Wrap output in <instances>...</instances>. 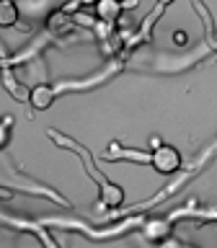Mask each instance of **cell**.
<instances>
[{
    "instance_id": "15",
    "label": "cell",
    "mask_w": 217,
    "mask_h": 248,
    "mask_svg": "<svg viewBox=\"0 0 217 248\" xmlns=\"http://www.w3.org/2000/svg\"><path fill=\"white\" fill-rule=\"evenodd\" d=\"M0 70H3V54H0Z\"/></svg>"
},
{
    "instance_id": "7",
    "label": "cell",
    "mask_w": 217,
    "mask_h": 248,
    "mask_svg": "<svg viewBox=\"0 0 217 248\" xmlns=\"http://www.w3.org/2000/svg\"><path fill=\"white\" fill-rule=\"evenodd\" d=\"M106 160H129V163H142L147 166L150 163V150H137V147H124L122 142H108L106 153H104Z\"/></svg>"
},
{
    "instance_id": "11",
    "label": "cell",
    "mask_w": 217,
    "mask_h": 248,
    "mask_svg": "<svg viewBox=\"0 0 217 248\" xmlns=\"http://www.w3.org/2000/svg\"><path fill=\"white\" fill-rule=\"evenodd\" d=\"M13 124L16 119L11 114L0 116V150H5L8 145H11V137H13Z\"/></svg>"
},
{
    "instance_id": "10",
    "label": "cell",
    "mask_w": 217,
    "mask_h": 248,
    "mask_svg": "<svg viewBox=\"0 0 217 248\" xmlns=\"http://www.w3.org/2000/svg\"><path fill=\"white\" fill-rule=\"evenodd\" d=\"M18 5L13 0H0V29H11V26H18Z\"/></svg>"
},
{
    "instance_id": "5",
    "label": "cell",
    "mask_w": 217,
    "mask_h": 248,
    "mask_svg": "<svg viewBox=\"0 0 217 248\" xmlns=\"http://www.w3.org/2000/svg\"><path fill=\"white\" fill-rule=\"evenodd\" d=\"M75 21L73 16H70L67 11H62V8H57V11H52L49 16H46L44 21V34L49 39H67L75 34Z\"/></svg>"
},
{
    "instance_id": "6",
    "label": "cell",
    "mask_w": 217,
    "mask_h": 248,
    "mask_svg": "<svg viewBox=\"0 0 217 248\" xmlns=\"http://www.w3.org/2000/svg\"><path fill=\"white\" fill-rule=\"evenodd\" d=\"M137 3H114V0H101V3L93 5V16H96V21L101 23V26H108V29H116V23L122 21V11L124 8H132Z\"/></svg>"
},
{
    "instance_id": "14",
    "label": "cell",
    "mask_w": 217,
    "mask_h": 248,
    "mask_svg": "<svg viewBox=\"0 0 217 248\" xmlns=\"http://www.w3.org/2000/svg\"><path fill=\"white\" fill-rule=\"evenodd\" d=\"M186 39H189V36H186L184 31H176V34H173V42H176L178 46H184V44H186Z\"/></svg>"
},
{
    "instance_id": "8",
    "label": "cell",
    "mask_w": 217,
    "mask_h": 248,
    "mask_svg": "<svg viewBox=\"0 0 217 248\" xmlns=\"http://www.w3.org/2000/svg\"><path fill=\"white\" fill-rule=\"evenodd\" d=\"M0 222H8V225H13V228H18V230L34 232V235L42 240V246H44V248H60V246L49 238V232L44 230V225H39L36 220H34V222H31V220H16V217H8V215L0 212Z\"/></svg>"
},
{
    "instance_id": "2",
    "label": "cell",
    "mask_w": 217,
    "mask_h": 248,
    "mask_svg": "<svg viewBox=\"0 0 217 248\" xmlns=\"http://www.w3.org/2000/svg\"><path fill=\"white\" fill-rule=\"evenodd\" d=\"M212 153H215V145H207V150L202 153L199 158L194 160V163H191V166L186 168V170H184V168L178 170L173 181H170V184H166V186H163V189H160L158 194H153L150 199L140 202V204H135V207H129V209H114V212L108 215V217H111V220H114V217H127V215H140V212H147V209L158 207L160 202H166V199H170V197H173V194H176L178 189H181V186H186V184H189V181H191L194 176H197V173H202V170H204V166H207L209 160H212Z\"/></svg>"
},
{
    "instance_id": "3",
    "label": "cell",
    "mask_w": 217,
    "mask_h": 248,
    "mask_svg": "<svg viewBox=\"0 0 217 248\" xmlns=\"http://www.w3.org/2000/svg\"><path fill=\"white\" fill-rule=\"evenodd\" d=\"M150 163L147 166H153L155 173L160 176H176L178 170L184 168V158L181 153H178V147L163 142L160 137H150Z\"/></svg>"
},
{
    "instance_id": "9",
    "label": "cell",
    "mask_w": 217,
    "mask_h": 248,
    "mask_svg": "<svg viewBox=\"0 0 217 248\" xmlns=\"http://www.w3.org/2000/svg\"><path fill=\"white\" fill-rule=\"evenodd\" d=\"M0 78H3V88L11 93L16 101H21V104H29V88L13 75V70L3 67V70H0Z\"/></svg>"
},
{
    "instance_id": "1",
    "label": "cell",
    "mask_w": 217,
    "mask_h": 248,
    "mask_svg": "<svg viewBox=\"0 0 217 248\" xmlns=\"http://www.w3.org/2000/svg\"><path fill=\"white\" fill-rule=\"evenodd\" d=\"M46 137H49L57 147L75 153L78 158L83 160L85 173H88L93 181H96V186H98V209H111V212H114V209H119L124 204V189L116 181H111L108 176H104V170L96 168V163H93V155H91L88 147H83L80 142H75L73 137L62 135V132H57V129H46Z\"/></svg>"
},
{
    "instance_id": "4",
    "label": "cell",
    "mask_w": 217,
    "mask_h": 248,
    "mask_svg": "<svg viewBox=\"0 0 217 248\" xmlns=\"http://www.w3.org/2000/svg\"><path fill=\"white\" fill-rule=\"evenodd\" d=\"M173 228L176 222L170 220V215H163V217H145L142 225H140V230H142V238L147 240V243L158 246L163 243V240H168L170 235H173Z\"/></svg>"
},
{
    "instance_id": "12",
    "label": "cell",
    "mask_w": 217,
    "mask_h": 248,
    "mask_svg": "<svg viewBox=\"0 0 217 248\" xmlns=\"http://www.w3.org/2000/svg\"><path fill=\"white\" fill-rule=\"evenodd\" d=\"M155 248H194V246H189V243H184V240H178V238L170 235L168 240H163V243H158Z\"/></svg>"
},
{
    "instance_id": "13",
    "label": "cell",
    "mask_w": 217,
    "mask_h": 248,
    "mask_svg": "<svg viewBox=\"0 0 217 248\" xmlns=\"http://www.w3.org/2000/svg\"><path fill=\"white\" fill-rule=\"evenodd\" d=\"M16 197V189H11V186H0V202H8Z\"/></svg>"
}]
</instances>
